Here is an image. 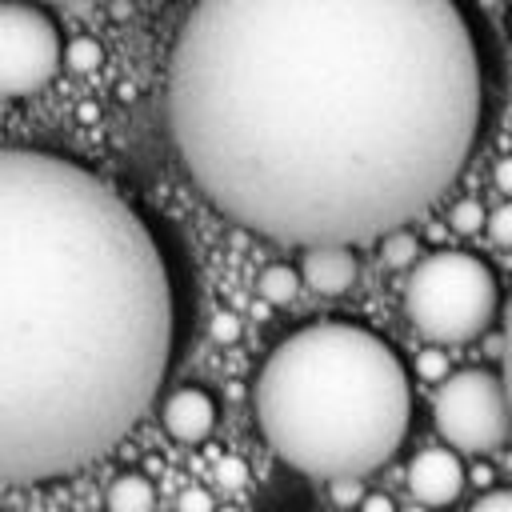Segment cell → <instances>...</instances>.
I'll return each mask as SVG.
<instances>
[{
  "label": "cell",
  "instance_id": "obj_13",
  "mask_svg": "<svg viewBox=\"0 0 512 512\" xmlns=\"http://www.w3.org/2000/svg\"><path fill=\"white\" fill-rule=\"evenodd\" d=\"M64 60H68L72 68L88 72V68H96V64H100V48H96L92 40H76V44H68V48H64Z\"/></svg>",
  "mask_w": 512,
  "mask_h": 512
},
{
  "label": "cell",
  "instance_id": "obj_4",
  "mask_svg": "<svg viewBox=\"0 0 512 512\" xmlns=\"http://www.w3.org/2000/svg\"><path fill=\"white\" fill-rule=\"evenodd\" d=\"M500 288L492 268L456 248H436L408 268L404 312L412 328L432 344H464L496 316Z\"/></svg>",
  "mask_w": 512,
  "mask_h": 512
},
{
  "label": "cell",
  "instance_id": "obj_5",
  "mask_svg": "<svg viewBox=\"0 0 512 512\" xmlns=\"http://www.w3.org/2000/svg\"><path fill=\"white\" fill-rule=\"evenodd\" d=\"M436 432L460 452H492L512 436V400L504 376L468 368L440 380L432 404Z\"/></svg>",
  "mask_w": 512,
  "mask_h": 512
},
{
  "label": "cell",
  "instance_id": "obj_19",
  "mask_svg": "<svg viewBox=\"0 0 512 512\" xmlns=\"http://www.w3.org/2000/svg\"><path fill=\"white\" fill-rule=\"evenodd\" d=\"M492 512V508H512V488H496L488 496H476V512Z\"/></svg>",
  "mask_w": 512,
  "mask_h": 512
},
{
  "label": "cell",
  "instance_id": "obj_22",
  "mask_svg": "<svg viewBox=\"0 0 512 512\" xmlns=\"http://www.w3.org/2000/svg\"><path fill=\"white\" fill-rule=\"evenodd\" d=\"M496 188H500V192H512V156H504V160L496 164Z\"/></svg>",
  "mask_w": 512,
  "mask_h": 512
},
{
  "label": "cell",
  "instance_id": "obj_9",
  "mask_svg": "<svg viewBox=\"0 0 512 512\" xmlns=\"http://www.w3.org/2000/svg\"><path fill=\"white\" fill-rule=\"evenodd\" d=\"M356 256L352 244H312L304 248V264H300V280L324 296H340L356 284Z\"/></svg>",
  "mask_w": 512,
  "mask_h": 512
},
{
  "label": "cell",
  "instance_id": "obj_2",
  "mask_svg": "<svg viewBox=\"0 0 512 512\" xmlns=\"http://www.w3.org/2000/svg\"><path fill=\"white\" fill-rule=\"evenodd\" d=\"M172 340L144 216L68 156L0 148V484L108 456L160 396Z\"/></svg>",
  "mask_w": 512,
  "mask_h": 512
},
{
  "label": "cell",
  "instance_id": "obj_12",
  "mask_svg": "<svg viewBox=\"0 0 512 512\" xmlns=\"http://www.w3.org/2000/svg\"><path fill=\"white\" fill-rule=\"evenodd\" d=\"M384 264H392V268H412V264H416V240L404 236L400 228L388 232V236H384Z\"/></svg>",
  "mask_w": 512,
  "mask_h": 512
},
{
  "label": "cell",
  "instance_id": "obj_1",
  "mask_svg": "<svg viewBox=\"0 0 512 512\" xmlns=\"http://www.w3.org/2000/svg\"><path fill=\"white\" fill-rule=\"evenodd\" d=\"M484 108L456 0H196L164 116L204 200L276 244H368L460 176Z\"/></svg>",
  "mask_w": 512,
  "mask_h": 512
},
{
  "label": "cell",
  "instance_id": "obj_10",
  "mask_svg": "<svg viewBox=\"0 0 512 512\" xmlns=\"http://www.w3.org/2000/svg\"><path fill=\"white\" fill-rule=\"evenodd\" d=\"M108 504L120 508V512H140V508H152V504H156V492H152V484H148L140 472H124V476L108 488Z\"/></svg>",
  "mask_w": 512,
  "mask_h": 512
},
{
  "label": "cell",
  "instance_id": "obj_6",
  "mask_svg": "<svg viewBox=\"0 0 512 512\" xmlns=\"http://www.w3.org/2000/svg\"><path fill=\"white\" fill-rule=\"evenodd\" d=\"M64 64V40L36 0H0V96H32Z\"/></svg>",
  "mask_w": 512,
  "mask_h": 512
},
{
  "label": "cell",
  "instance_id": "obj_24",
  "mask_svg": "<svg viewBox=\"0 0 512 512\" xmlns=\"http://www.w3.org/2000/svg\"><path fill=\"white\" fill-rule=\"evenodd\" d=\"M360 508H368V512H388L392 500H388V496H368V500H360Z\"/></svg>",
  "mask_w": 512,
  "mask_h": 512
},
{
  "label": "cell",
  "instance_id": "obj_7",
  "mask_svg": "<svg viewBox=\"0 0 512 512\" xmlns=\"http://www.w3.org/2000/svg\"><path fill=\"white\" fill-rule=\"evenodd\" d=\"M408 488L420 504H452L464 488V464L456 448H424L408 464Z\"/></svg>",
  "mask_w": 512,
  "mask_h": 512
},
{
  "label": "cell",
  "instance_id": "obj_25",
  "mask_svg": "<svg viewBox=\"0 0 512 512\" xmlns=\"http://www.w3.org/2000/svg\"><path fill=\"white\" fill-rule=\"evenodd\" d=\"M48 4H96V0H48Z\"/></svg>",
  "mask_w": 512,
  "mask_h": 512
},
{
  "label": "cell",
  "instance_id": "obj_14",
  "mask_svg": "<svg viewBox=\"0 0 512 512\" xmlns=\"http://www.w3.org/2000/svg\"><path fill=\"white\" fill-rule=\"evenodd\" d=\"M484 228H488V236H492L496 244H508V248H512V204H500V208L484 220Z\"/></svg>",
  "mask_w": 512,
  "mask_h": 512
},
{
  "label": "cell",
  "instance_id": "obj_21",
  "mask_svg": "<svg viewBox=\"0 0 512 512\" xmlns=\"http://www.w3.org/2000/svg\"><path fill=\"white\" fill-rule=\"evenodd\" d=\"M216 480H220V484H228V488H236V484L244 480V468H240V460H224V464L216 468Z\"/></svg>",
  "mask_w": 512,
  "mask_h": 512
},
{
  "label": "cell",
  "instance_id": "obj_17",
  "mask_svg": "<svg viewBox=\"0 0 512 512\" xmlns=\"http://www.w3.org/2000/svg\"><path fill=\"white\" fill-rule=\"evenodd\" d=\"M420 372H424L428 380H444V376H448V356H444V352H424V356H420Z\"/></svg>",
  "mask_w": 512,
  "mask_h": 512
},
{
  "label": "cell",
  "instance_id": "obj_16",
  "mask_svg": "<svg viewBox=\"0 0 512 512\" xmlns=\"http://www.w3.org/2000/svg\"><path fill=\"white\" fill-rule=\"evenodd\" d=\"M332 500L336 504H360V476H344V480H332Z\"/></svg>",
  "mask_w": 512,
  "mask_h": 512
},
{
  "label": "cell",
  "instance_id": "obj_15",
  "mask_svg": "<svg viewBox=\"0 0 512 512\" xmlns=\"http://www.w3.org/2000/svg\"><path fill=\"white\" fill-rule=\"evenodd\" d=\"M484 220H488V216H484L480 204H472V200H464V204L452 208V228H456V232H476Z\"/></svg>",
  "mask_w": 512,
  "mask_h": 512
},
{
  "label": "cell",
  "instance_id": "obj_23",
  "mask_svg": "<svg viewBox=\"0 0 512 512\" xmlns=\"http://www.w3.org/2000/svg\"><path fill=\"white\" fill-rule=\"evenodd\" d=\"M208 504H212V496H204V492H184L176 500V508H208Z\"/></svg>",
  "mask_w": 512,
  "mask_h": 512
},
{
  "label": "cell",
  "instance_id": "obj_3",
  "mask_svg": "<svg viewBox=\"0 0 512 512\" xmlns=\"http://www.w3.org/2000/svg\"><path fill=\"white\" fill-rule=\"evenodd\" d=\"M264 444L312 480L372 476L412 424L404 360L352 320H316L284 336L252 388Z\"/></svg>",
  "mask_w": 512,
  "mask_h": 512
},
{
  "label": "cell",
  "instance_id": "obj_11",
  "mask_svg": "<svg viewBox=\"0 0 512 512\" xmlns=\"http://www.w3.org/2000/svg\"><path fill=\"white\" fill-rule=\"evenodd\" d=\"M296 288H300V276H296L288 264H272V268H264L260 280H256V292H260L268 304H288V300L296 296Z\"/></svg>",
  "mask_w": 512,
  "mask_h": 512
},
{
  "label": "cell",
  "instance_id": "obj_8",
  "mask_svg": "<svg viewBox=\"0 0 512 512\" xmlns=\"http://www.w3.org/2000/svg\"><path fill=\"white\" fill-rule=\"evenodd\" d=\"M164 432L180 444H200L216 424V404L204 388H176L160 408Z\"/></svg>",
  "mask_w": 512,
  "mask_h": 512
},
{
  "label": "cell",
  "instance_id": "obj_18",
  "mask_svg": "<svg viewBox=\"0 0 512 512\" xmlns=\"http://www.w3.org/2000/svg\"><path fill=\"white\" fill-rule=\"evenodd\" d=\"M212 336H216V340H236V336H240V320H236L232 312H220L216 324H212Z\"/></svg>",
  "mask_w": 512,
  "mask_h": 512
},
{
  "label": "cell",
  "instance_id": "obj_20",
  "mask_svg": "<svg viewBox=\"0 0 512 512\" xmlns=\"http://www.w3.org/2000/svg\"><path fill=\"white\" fill-rule=\"evenodd\" d=\"M504 388L512 400V304H508V328H504Z\"/></svg>",
  "mask_w": 512,
  "mask_h": 512
}]
</instances>
